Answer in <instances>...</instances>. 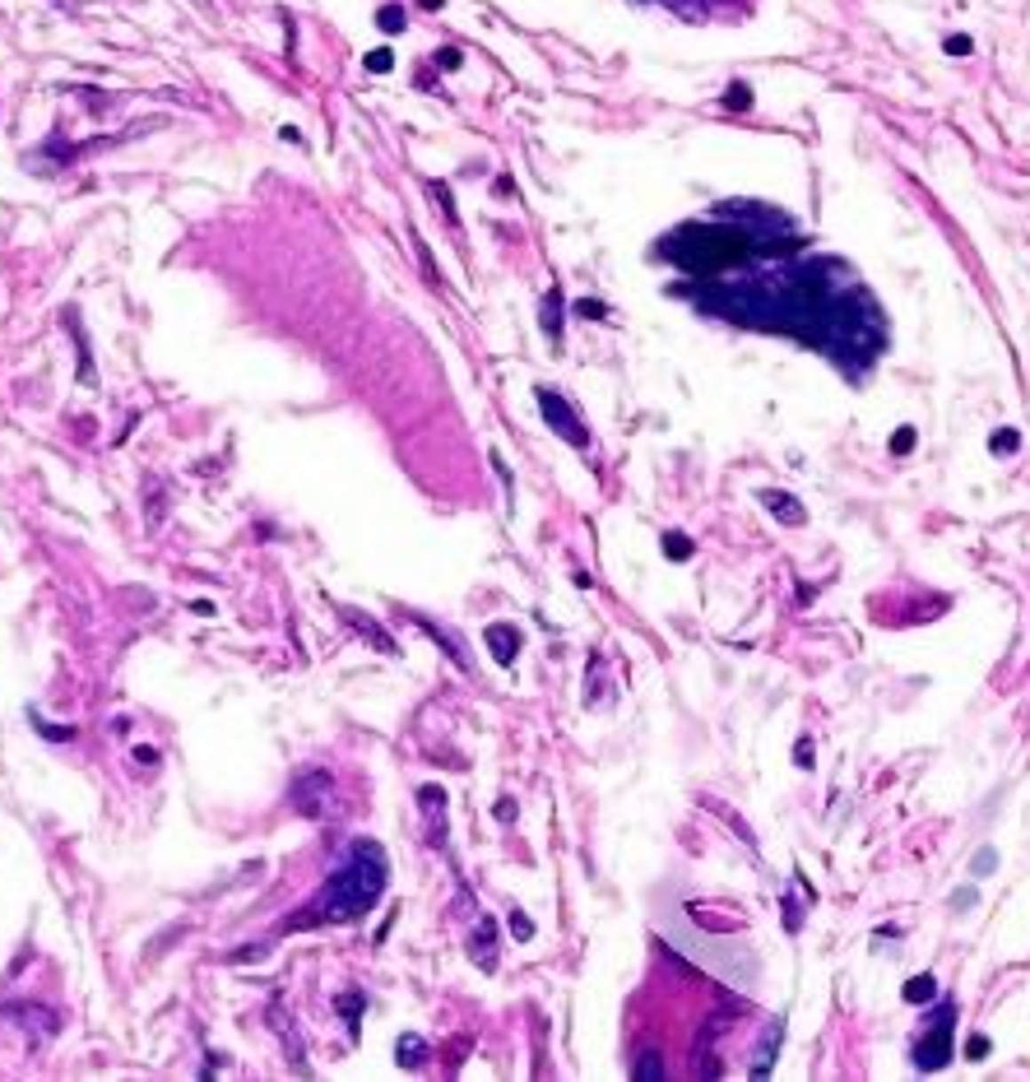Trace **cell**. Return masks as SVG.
<instances>
[{"instance_id": "obj_25", "label": "cell", "mask_w": 1030, "mask_h": 1082, "mask_svg": "<svg viewBox=\"0 0 1030 1082\" xmlns=\"http://www.w3.org/2000/svg\"><path fill=\"white\" fill-rule=\"evenodd\" d=\"M994 869V850H979V860H975V873H988Z\"/></svg>"}, {"instance_id": "obj_17", "label": "cell", "mask_w": 1030, "mask_h": 1082, "mask_svg": "<svg viewBox=\"0 0 1030 1082\" xmlns=\"http://www.w3.org/2000/svg\"><path fill=\"white\" fill-rule=\"evenodd\" d=\"M390 66H395V56H390V47H376L372 56H367V70H376V75H385Z\"/></svg>"}, {"instance_id": "obj_8", "label": "cell", "mask_w": 1030, "mask_h": 1082, "mask_svg": "<svg viewBox=\"0 0 1030 1082\" xmlns=\"http://www.w3.org/2000/svg\"><path fill=\"white\" fill-rule=\"evenodd\" d=\"M497 925L487 920V915H479V938H473V962H479L483 971H497V934H492Z\"/></svg>"}, {"instance_id": "obj_6", "label": "cell", "mask_w": 1030, "mask_h": 1082, "mask_svg": "<svg viewBox=\"0 0 1030 1082\" xmlns=\"http://www.w3.org/2000/svg\"><path fill=\"white\" fill-rule=\"evenodd\" d=\"M757 497H761V506H766L771 516H780L785 525H803V521H808V512H803V502H798V497H789V493H780V488H761Z\"/></svg>"}, {"instance_id": "obj_11", "label": "cell", "mask_w": 1030, "mask_h": 1082, "mask_svg": "<svg viewBox=\"0 0 1030 1082\" xmlns=\"http://www.w3.org/2000/svg\"><path fill=\"white\" fill-rule=\"evenodd\" d=\"M780 1054V1022L775 1027H766V1036H761V1050H757V1059H752V1078H766V1069H771V1059Z\"/></svg>"}, {"instance_id": "obj_22", "label": "cell", "mask_w": 1030, "mask_h": 1082, "mask_svg": "<svg viewBox=\"0 0 1030 1082\" xmlns=\"http://www.w3.org/2000/svg\"><path fill=\"white\" fill-rule=\"evenodd\" d=\"M965 1054H971V1059H984V1054H988V1036L975 1031V1036H971V1046H965Z\"/></svg>"}, {"instance_id": "obj_20", "label": "cell", "mask_w": 1030, "mask_h": 1082, "mask_svg": "<svg viewBox=\"0 0 1030 1082\" xmlns=\"http://www.w3.org/2000/svg\"><path fill=\"white\" fill-rule=\"evenodd\" d=\"M910 446H915V427H900V433L891 437V451H896V456H905Z\"/></svg>"}, {"instance_id": "obj_14", "label": "cell", "mask_w": 1030, "mask_h": 1082, "mask_svg": "<svg viewBox=\"0 0 1030 1082\" xmlns=\"http://www.w3.org/2000/svg\"><path fill=\"white\" fill-rule=\"evenodd\" d=\"M376 24H381V33H400V28L408 24V14H404L400 5H381V10H376Z\"/></svg>"}, {"instance_id": "obj_10", "label": "cell", "mask_w": 1030, "mask_h": 1082, "mask_svg": "<svg viewBox=\"0 0 1030 1082\" xmlns=\"http://www.w3.org/2000/svg\"><path fill=\"white\" fill-rule=\"evenodd\" d=\"M543 335L558 344L562 339V293L558 289H548L543 293Z\"/></svg>"}, {"instance_id": "obj_5", "label": "cell", "mask_w": 1030, "mask_h": 1082, "mask_svg": "<svg viewBox=\"0 0 1030 1082\" xmlns=\"http://www.w3.org/2000/svg\"><path fill=\"white\" fill-rule=\"evenodd\" d=\"M539 404H543V418H548V427H552V433H562L571 446H590V433H585L581 423H575L571 404H566L562 395H552L548 386H539Z\"/></svg>"}, {"instance_id": "obj_23", "label": "cell", "mask_w": 1030, "mask_h": 1082, "mask_svg": "<svg viewBox=\"0 0 1030 1082\" xmlns=\"http://www.w3.org/2000/svg\"><path fill=\"white\" fill-rule=\"evenodd\" d=\"M971 906H975V887H961L952 896V911H971Z\"/></svg>"}, {"instance_id": "obj_24", "label": "cell", "mask_w": 1030, "mask_h": 1082, "mask_svg": "<svg viewBox=\"0 0 1030 1082\" xmlns=\"http://www.w3.org/2000/svg\"><path fill=\"white\" fill-rule=\"evenodd\" d=\"M729 103H733V107H748V103H752V93L733 84V89H729Z\"/></svg>"}, {"instance_id": "obj_16", "label": "cell", "mask_w": 1030, "mask_h": 1082, "mask_svg": "<svg viewBox=\"0 0 1030 1082\" xmlns=\"http://www.w3.org/2000/svg\"><path fill=\"white\" fill-rule=\"evenodd\" d=\"M664 548L673 553V562H683V558H692V539L687 535H664Z\"/></svg>"}, {"instance_id": "obj_9", "label": "cell", "mask_w": 1030, "mask_h": 1082, "mask_svg": "<svg viewBox=\"0 0 1030 1082\" xmlns=\"http://www.w3.org/2000/svg\"><path fill=\"white\" fill-rule=\"evenodd\" d=\"M900 998H905V1004H933V998H938V980L933 975H910V980H905V985H900Z\"/></svg>"}, {"instance_id": "obj_15", "label": "cell", "mask_w": 1030, "mask_h": 1082, "mask_svg": "<svg viewBox=\"0 0 1030 1082\" xmlns=\"http://www.w3.org/2000/svg\"><path fill=\"white\" fill-rule=\"evenodd\" d=\"M1017 427H1002V433H994V442H988V446H994V456H1012L1017 451Z\"/></svg>"}, {"instance_id": "obj_27", "label": "cell", "mask_w": 1030, "mask_h": 1082, "mask_svg": "<svg viewBox=\"0 0 1030 1082\" xmlns=\"http://www.w3.org/2000/svg\"><path fill=\"white\" fill-rule=\"evenodd\" d=\"M418 5H423V10H441V0H418Z\"/></svg>"}, {"instance_id": "obj_3", "label": "cell", "mask_w": 1030, "mask_h": 1082, "mask_svg": "<svg viewBox=\"0 0 1030 1082\" xmlns=\"http://www.w3.org/2000/svg\"><path fill=\"white\" fill-rule=\"evenodd\" d=\"M952 1022H956V1004H952V998H942V1004L933 1008V1017H929V1027L919 1031V1046L910 1054L915 1069L938 1073V1069L952 1064V1054H956V1046H952Z\"/></svg>"}, {"instance_id": "obj_26", "label": "cell", "mask_w": 1030, "mask_h": 1082, "mask_svg": "<svg viewBox=\"0 0 1030 1082\" xmlns=\"http://www.w3.org/2000/svg\"><path fill=\"white\" fill-rule=\"evenodd\" d=\"M581 316H604V302H590V298H585V302H581Z\"/></svg>"}, {"instance_id": "obj_7", "label": "cell", "mask_w": 1030, "mask_h": 1082, "mask_svg": "<svg viewBox=\"0 0 1030 1082\" xmlns=\"http://www.w3.org/2000/svg\"><path fill=\"white\" fill-rule=\"evenodd\" d=\"M483 641L492 646L497 664H511V660H515V650H520V632H515L511 623H492V627L483 632Z\"/></svg>"}, {"instance_id": "obj_13", "label": "cell", "mask_w": 1030, "mask_h": 1082, "mask_svg": "<svg viewBox=\"0 0 1030 1082\" xmlns=\"http://www.w3.org/2000/svg\"><path fill=\"white\" fill-rule=\"evenodd\" d=\"M636 1078H646V1082H654V1078H664V1054H654V1050H646L641 1059H636Z\"/></svg>"}, {"instance_id": "obj_2", "label": "cell", "mask_w": 1030, "mask_h": 1082, "mask_svg": "<svg viewBox=\"0 0 1030 1082\" xmlns=\"http://www.w3.org/2000/svg\"><path fill=\"white\" fill-rule=\"evenodd\" d=\"M748 251H752V237L743 228H729V223H683L664 242V256L687 274H715V270H729V265H743Z\"/></svg>"}, {"instance_id": "obj_21", "label": "cell", "mask_w": 1030, "mask_h": 1082, "mask_svg": "<svg viewBox=\"0 0 1030 1082\" xmlns=\"http://www.w3.org/2000/svg\"><path fill=\"white\" fill-rule=\"evenodd\" d=\"M808 744H812V739H798V748H794V762H798V767H812V762H817V752H812Z\"/></svg>"}, {"instance_id": "obj_4", "label": "cell", "mask_w": 1030, "mask_h": 1082, "mask_svg": "<svg viewBox=\"0 0 1030 1082\" xmlns=\"http://www.w3.org/2000/svg\"><path fill=\"white\" fill-rule=\"evenodd\" d=\"M329 794H335V776L329 771H306L293 781V808L306 818H325L329 813Z\"/></svg>"}, {"instance_id": "obj_12", "label": "cell", "mask_w": 1030, "mask_h": 1082, "mask_svg": "<svg viewBox=\"0 0 1030 1082\" xmlns=\"http://www.w3.org/2000/svg\"><path fill=\"white\" fill-rule=\"evenodd\" d=\"M395 1059L404 1069H423V1059H427V1046H423V1036H400V1046H395Z\"/></svg>"}, {"instance_id": "obj_19", "label": "cell", "mask_w": 1030, "mask_h": 1082, "mask_svg": "<svg viewBox=\"0 0 1030 1082\" xmlns=\"http://www.w3.org/2000/svg\"><path fill=\"white\" fill-rule=\"evenodd\" d=\"M942 47L952 52V56H971V37H965V33H952V37H947Z\"/></svg>"}, {"instance_id": "obj_1", "label": "cell", "mask_w": 1030, "mask_h": 1082, "mask_svg": "<svg viewBox=\"0 0 1030 1082\" xmlns=\"http://www.w3.org/2000/svg\"><path fill=\"white\" fill-rule=\"evenodd\" d=\"M385 850L376 841H353L348 846V860L339 864V873L325 878V887L316 892V902L302 915H293L283 929H306V925H348L362 920L367 911L381 902L385 892Z\"/></svg>"}, {"instance_id": "obj_18", "label": "cell", "mask_w": 1030, "mask_h": 1082, "mask_svg": "<svg viewBox=\"0 0 1030 1082\" xmlns=\"http://www.w3.org/2000/svg\"><path fill=\"white\" fill-rule=\"evenodd\" d=\"M511 934H515V938H520V943H525V938H534V925H529V915H520V911H511Z\"/></svg>"}]
</instances>
